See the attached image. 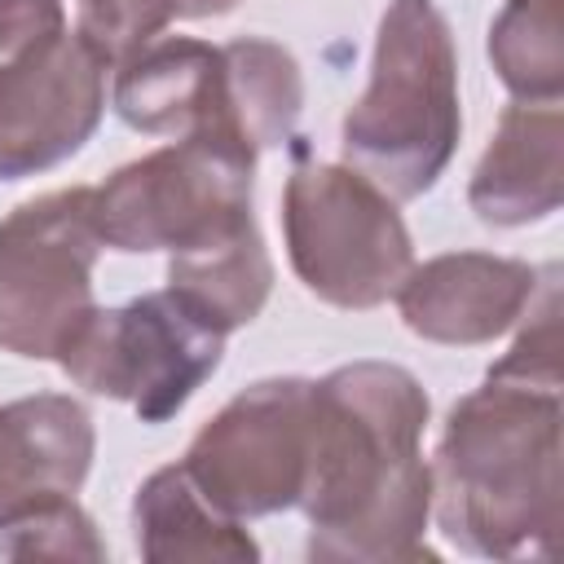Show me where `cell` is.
<instances>
[{
  "label": "cell",
  "instance_id": "cell-13",
  "mask_svg": "<svg viewBox=\"0 0 564 564\" xmlns=\"http://www.w3.org/2000/svg\"><path fill=\"white\" fill-rule=\"evenodd\" d=\"M93 414L62 392L0 405V520L44 494H79L93 467Z\"/></svg>",
  "mask_w": 564,
  "mask_h": 564
},
{
  "label": "cell",
  "instance_id": "cell-18",
  "mask_svg": "<svg viewBox=\"0 0 564 564\" xmlns=\"http://www.w3.org/2000/svg\"><path fill=\"white\" fill-rule=\"evenodd\" d=\"M0 555L9 560H106L93 516L75 494H44L0 520Z\"/></svg>",
  "mask_w": 564,
  "mask_h": 564
},
{
  "label": "cell",
  "instance_id": "cell-16",
  "mask_svg": "<svg viewBox=\"0 0 564 564\" xmlns=\"http://www.w3.org/2000/svg\"><path fill=\"white\" fill-rule=\"evenodd\" d=\"M225 57V110L229 123L260 150L286 145L295 119L304 110V75L300 62L260 35H242L220 44Z\"/></svg>",
  "mask_w": 564,
  "mask_h": 564
},
{
  "label": "cell",
  "instance_id": "cell-4",
  "mask_svg": "<svg viewBox=\"0 0 564 564\" xmlns=\"http://www.w3.org/2000/svg\"><path fill=\"white\" fill-rule=\"evenodd\" d=\"M251 141L234 128H198L97 185L93 220L115 251H185L251 220Z\"/></svg>",
  "mask_w": 564,
  "mask_h": 564
},
{
  "label": "cell",
  "instance_id": "cell-15",
  "mask_svg": "<svg viewBox=\"0 0 564 564\" xmlns=\"http://www.w3.org/2000/svg\"><path fill=\"white\" fill-rule=\"evenodd\" d=\"M167 291L220 335L256 322L273 291V260L264 251L256 216L198 247L172 251Z\"/></svg>",
  "mask_w": 564,
  "mask_h": 564
},
{
  "label": "cell",
  "instance_id": "cell-10",
  "mask_svg": "<svg viewBox=\"0 0 564 564\" xmlns=\"http://www.w3.org/2000/svg\"><path fill=\"white\" fill-rule=\"evenodd\" d=\"M542 269L511 260V256H489V251H445L423 264H410V273L397 286V308L401 322L432 344H494L520 317L533 308Z\"/></svg>",
  "mask_w": 564,
  "mask_h": 564
},
{
  "label": "cell",
  "instance_id": "cell-1",
  "mask_svg": "<svg viewBox=\"0 0 564 564\" xmlns=\"http://www.w3.org/2000/svg\"><path fill=\"white\" fill-rule=\"evenodd\" d=\"M427 410L423 383L397 361H352L313 383L308 480L300 494L308 560H436L423 542L432 520Z\"/></svg>",
  "mask_w": 564,
  "mask_h": 564
},
{
  "label": "cell",
  "instance_id": "cell-9",
  "mask_svg": "<svg viewBox=\"0 0 564 564\" xmlns=\"http://www.w3.org/2000/svg\"><path fill=\"white\" fill-rule=\"evenodd\" d=\"M106 110V66L79 35L0 62V181L48 172L84 150Z\"/></svg>",
  "mask_w": 564,
  "mask_h": 564
},
{
  "label": "cell",
  "instance_id": "cell-12",
  "mask_svg": "<svg viewBox=\"0 0 564 564\" xmlns=\"http://www.w3.org/2000/svg\"><path fill=\"white\" fill-rule=\"evenodd\" d=\"M115 110L132 132L145 137H189L198 128H234L225 110L220 44L194 35L150 40L141 53L119 62Z\"/></svg>",
  "mask_w": 564,
  "mask_h": 564
},
{
  "label": "cell",
  "instance_id": "cell-17",
  "mask_svg": "<svg viewBox=\"0 0 564 564\" xmlns=\"http://www.w3.org/2000/svg\"><path fill=\"white\" fill-rule=\"evenodd\" d=\"M489 62L516 101H560L564 0H507L489 26Z\"/></svg>",
  "mask_w": 564,
  "mask_h": 564
},
{
  "label": "cell",
  "instance_id": "cell-21",
  "mask_svg": "<svg viewBox=\"0 0 564 564\" xmlns=\"http://www.w3.org/2000/svg\"><path fill=\"white\" fill-rule=\"evenodd\" d=\"M238 9V0H176V18H220Z\"/></svg>",
  "mask_w": 564,
  "mask_h": 564
},
{
  "label": "cell",
  "instance_id": "cell-19",
  "mask_svg": "<svg viewBox=\"0 0 564 564\" xmlns=\"http://www.w3.org/2000/svg\"><path fill=\"white\" fill-rule=\"evenodd\" d=\"M176 22V0H75V35L101 66H119Z\"/></svg>",
  "mask_w": 564,
  "mask_h": 564
},
{
  "label": "cell",
  "instance_id": "cell-8",
  "mask_svg": "<svg viewBox=\"0 0 564 564\" xmlns=\"http://www.w3.org/2000/svg\"><path fill=\"white\" fill-rule=\"evenodd\" d=\"M308 414L313 379H260L198 427L181 467L225 516L291 511L308 480Z\"/></svg>",
  "mask_w": 564,
  "mask_h": 564
},
{
  "label": "cell",
  "instance_id": "cell-11",
  "mask_svg": "<svg viewBox=\"0 0 564 564\" xmlns=\"http://www.w3.org/2000/svg\"><path fill=\"white\" fill-rule=\"evenodd\" d=\"M564 198V110L560 101H511L485 145L467 203L485 225L520 229L546 220Z\"/></svg>",
  "mask_w": 564,
  "mask_h": 564
},
{
  "label": "cell",
  "instance_id": "cell-6",
  "mask_svg": "<svg viewBox=\"0 0 564 564\" xmlns=\"http://www.w3.org/2000/svg\"><path fill=\"white\" fill-rule=\"evenodd\" d=\"M93 185L26 198L0 220V348L26 361H57L66 339L97 308L93 269L101 256Z\"/></svg>",
  "mask_w": 564,
  "mask_h": 564
},
{
  "label": "cell",
  "instance_id": "cell-5",
  "mask_svg": "<svg viewBox=\"0 0 564 564\" xmlns=\"http://www.w3.org/2000/svg\"><path fill=\"white\" fill-rule=\"evenodd\" d=\"M295 278L335 308H379L414 264L397 198L348 163H300L282 194Z\"/></svg>",
  "mask_w": 564,
  "mask_h": 564
},
{
  "label": "cell",
  "instance_id": "cell-20",
  "mask_svg": "<svg viewBox=\"0 0 564 564\" xmlns=\"http://www.w3.org/2000/svg\"><path fill=\"white\" fill-rule=\"evenodd\" d=\"M66 31L62 0H0V57H18Z\"/></svg>",
  "mask_w": 564,
  "mask_h": 564
},
{
  "label": "cell",
  "instance_id": "cell-14",
  "mask_svg": "<svg viewBox=\"0 0 564 564\" xmlns=\"http://www.w3.org/2000/svg\"><path fill=\"white\" fill-rule=\"evenodd\" d=\"M132 538L141 560L150 564H251L260 560L256 538L242 529L238 516L212 507L198 485L185 476L181 463L159 467L132 498Z\"/></svg>",
  "mask_w": 564,
  "mask_h": 564
},
{
  "label": "cell",
  "instance_id": "cell-7",
  "mask_svg": "<svg viewBox=\"0 0 564 564\" xmlns=\"http://www.w3.org/2000/svg\"><path fill=\"white\" fill-rule=\"evenodd\" d=\"M225 335L198 322L167 286L119 308H93L57 352L62 375L110 401H128L141 423H167L216 375Z\"/></svg>",
  "mask_w": 564,
  "mask_h": 564
},
{
  "label": "cell",
  "instance_id": "cell-3",
  "mask_svg": "<svg viewBox=\"0 0 564 564\" xmlns=\"http://www.w3.org/2000/svg\"><path fill=\"white\" fill-rule=\"evenodd\" d=\"M458 132V48L445 13L436 0H388L370 84L339 128L348 167L397 203L419 198L449 167Z\"/></svg>",
  "mask_w": 564,
  "mask_h": 564
},
{
  "label": "cell",
  "instance_id": "cell-2",
  "mask_svg": "<svg viewBox=\"0 0 564 564\" xmlns=\"http://www.w3.org/2000/svg\"><path fill=\"white\" fill-rule=\"evenodd\" d=\"M560 388L485 375L454 401L432 467L441 533L485 560H542L564 520Z\"/></svg>",
  "mask_w": 564,
  "mask_h": 564
}]
</instances>
